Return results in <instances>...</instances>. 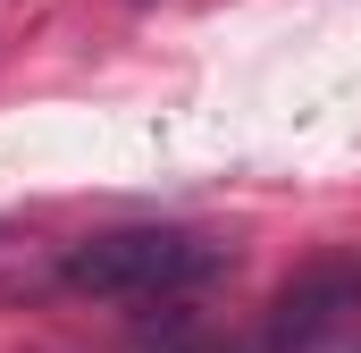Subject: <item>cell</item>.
I'll use <instances>...</instances> for the list:
<instances>
[{
	"instance_id": "obj_1",
	"label": "cell",
	"mask_w": 361,
	"mask_h": 353,
	"mask_svg": "<svg viewBox=\"0 0 361 353\" xmlns=\"http://www.w3.org/2000/svg\"><path fill=\"white\" fill-rule=\"evenodd\" d=\"M227 269V244L193 236V227H109V236H85L59 277L92 294V303H169V294H193Z\"/></svg>"
}]
</instances>
